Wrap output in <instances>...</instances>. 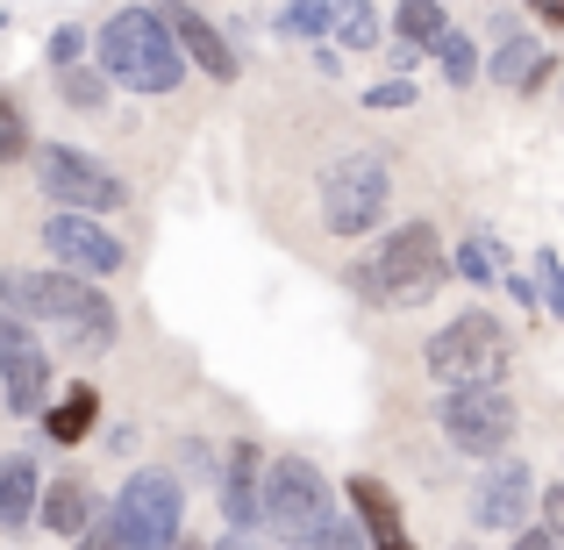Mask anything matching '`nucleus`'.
Wrapping results in <instances>:
<instances>
[{
	"label": "nucleus",
	"instance_id": "dca6fc26",
	"mask_svg": "<svg viewBox=\"0 0 564 550\" xmlns=\"http://www.w3.org/2000/svg\"><path fill=\"white\" fill-rule=\"evenodd\" d=\"M51 537H72L79 543L86 529H94V494H86V479H57V486H43V515H36Z\"/></svg>",
	"mask_w": 564,
	"mask_h": 550
},
{
	"label": "nucleus",
	"instance_id": "9b49d317",
	"mask_svg": "<svg viewBox=\"0 0 564 550\" xmlns=\"http://www.w3.org/2000/svg\"><path fill=\"white\" fill-rule=\"evenodd\" d=\"M529 508H543V486H536V472H529V457H500L479 479V494H471V522L508 529V537L529 529Z\"/></svg>",
	"mask_w": 564,
	"mask_h": 550
},
{
	"label": "nucleus",
	"instance_id": "39448f33",
	"mask_svg": "<svg viewBox=\"0 0 564 550\" xmlns=\"http://www.w3.org/2000/svg\"><path fill=\"white\" fill-rule=\"evenodd\" d=\"M393 201V165L386 151H344L322 165V229L329 236H372Z\"/></svg>",
	"mask_w": 564,
	"mask_h": 550
},
{
	"label": "nucleus",
	"instance_id": "9d476101",
	"mask_svg": "<svg viewBox=\"0 0 564 550\" xmlns=\"http://www.w3.org/2000/svg\"><path fill=\"white\" fill-rule=\"evenodd\" d=\"M43 250H51L65 272H86V279H108V272L129 265L122 236H115L100 215H72V207H51V222H43Z\"/></svg>",
	"mask_w": 564,
	"mask_h": 550
},
{
	"label": "nucleus",
	"instance_id": "a211bd4d",
	"mask_svg": "<svg viewBox=\"0 0 564 550\" xmlns=\"http://www.w3.org/2000/svg\"><path fill=\"white\" fill-rule=\"evenodd\" d=\"M486 72H494L508 94H529V86L551 79V51H543L536 36H508V43L494 51V65H486Z\"/></svg>",
	"mask_w": 564,
	"mask_h": 550
},
{
	"label": "nucleus",
	"instance_id": "f8f14e48",
	"mask_svg": "<svg viewBox=\"0 0 564 550\" xmlns=\"http://www.w3.org/2000/svg\"><path fill=\"white\" fill-rule=\"evenodd\" d=\"M221 515H229L236 537L264 529V451L258 443H229V457H221Z\"/></svg>",
	"mask_w": 564,
	"mask_h": 550
},
{
	"label": "nucleus",
	"instance_id": "f704fd0d",
	"mask_svg": "<svg viewBox=\"0 0 564 550\" xmlns=\"http://www.w3.org/2000/svg\"><path fill=\"white\" fill-rule=\"evenodd\" d=\"M508 550H557V537H551V529H543V522H536V529H522V537H514Z\"/></svg>",
	"mask_w": 564,
	"mask_h": 550
},
{
	"label": "nucleus",
	"instance_id": "6ab92c4d",
	"mask_svg": "<svg viewBox=\"0 0 564 550\" xmlns=\"http://www.w3.org/2000/svg\"><path fill=\"white\" fill-rule=\"evenodd\" d=\"M393 36L408 43V51L436 57V43L451 36V22H443V0H400V14H393Z\"/></svg>",
	"mask_w": 564,
	"mask_h": 550
},
{
	"label": "nucleus",
	"instance_id": "20e7f679",
	"mask_svg": "<svg viewBox=\"0 0 564 550\" xmlns=\"http://www.w3.org/2000/svg\"><path fill=\"white\" fill-rule=\"evenodd\" d=\"M514 365V336L500 315H486V308H471V315L443 322L436 336H429V371H436V386H500Z\"/></svg>",
	"mask_w": 564,
	"mask_h": 550
},
{
	"label": "nucleus",
	"instance_id": "2eb2a0df",
	"mask_svg": "<svg viewBox=\"0 0 564 550\" xmlns=\"http://www.w3.org/2000/svg\"><path fill=\"white\" fill-rule=\"evenodd\" d=\"M350 515L365 522V537H372V550H414L408 522H400V500L386 494L379 479H350Z\"/></svg>",
	"mask_w": 564,
	"mask_h": 550
},
{
	"label": "nucleus",
	"instance_id": "ddd939ff",
	"mask_svg": "<svg viewBox=\"0 0 564 550\" xmlns=\"http://www.w3.org/2000/svg\"><path fill=\"white\" fill-rule=\"evenodd\" d=\"M158 14L172 22V36H180V51H186L193 65L207 72V79H236V51H229V36H221V29L207 22L200 8H186V0H165Z\"/></svg>",
	"mask_w": 564,
	"mask_h": 550
},
{
	"label": "nucleus",
	"instance_id": "b1692460",
	"mask_svg": "<svg viewBox=\"0 0 564 550\" xmlns=\"http://www.w3.org/2000/svg\"><path fill=\"white\" fill-rule=\"evenodd\" d=\"M286 550H372V537H365L358 515H350V522L336 515V522H322L315 537H301V543H286Z\"/></svg>",
	"mask_w": 564,
	"mask_h": 550
},
{
	"label": "nucleus",
	"instance_id": "423d86ee",
	"mask_svg": "<svg viewBox=\"0 0 564 550\" xmlns=\"http://www.w3.org/2000/svg\"><path fill=\"white\" fill-rule=\"evenodd\" d=\"M322 522H336L322 465H307V457H272V465H264V529H272L279 543H301V537H315Z\"/></svg>",
	"mask_w": 564,
	"mask_h": 550
},
{
	"label": "nucleus",
	"instance_id": "412c9836",
	"mask_svg": "<svg viewBox=\"0 0 564 550\" xmlns=\"http://www.w3.org/2000/svg\"><path fill=\"white\" fill-rule=\"evenodd\" d=\"M451 272L465 279V287H508V258H500L494 236H465V244L451 250Z\"/></svg>",
	"mask_w": 564,
	"mask_h": 550
},
{
	"label": "nucleus",
	"instance_id": "f03ea898",
	"mask_svg": "<svg viewBox=\"0 0 564 550\" xmlns=\"http://www.w3.org/2000/svg\"><path fill=\"white\" fill-rule=\"evenodd\" d=\"M344 279H350V293H358L365 308H429L457 272H451V258H443L436 229H429V222H408V229L386 236L372 258L350 265Z\"/></svg>",
	"mask_w": 564,
	"mask_h": 550
},
{
	"label": "nucleus",
	"instance_id": "5701e85b",
	"mask_svg": "<svg viewBox=\"0 0 564 550\" xmlns=\"http://www.w3.org/2000/svg\"><path fill=\"white\" fill-rule=\"evenodd\" d=\"M436 65H443V79H451V86H457V94H465V86H471V79H479V43H471V36H465V29H451V36H443V43H436Z\"/></svg>",
	"mask_w": 564,
	"mask_h": 550
},
{
	"label": "nucleus",
	"instance_id": "72a5a7b5",
	"mask_svg": "<svg viewBox=\"0 0 564 550\" xmlns=\"http://www.w3.org/2000/svg\"><path fill=\"white\" fill-rule=\"evenodd\" d=\"M508 293H514L522 308H551V301H543V287H536V279H522V272H508Z\"/></svg>",
	"mask_w": 564,
	"mask_h": 550
},
{
	"label": "nucleus",
	"instance_id": "a878e982",
	"mask_svg": "<svg viewBox=\"0 0 564 550\" xmlns=\"http://www.w3.org/2000/svg\"><path fill=\"white\" fill-rule=\"evenodd\" d=\"M22 158H29V122H22V108L0 94V165H22Z\"/></svg>",
	"mask_w": 564,
	"mask_h": 550
},
{
	"label": "nucleus",
	"instance_id": "f257e3e1",
	"mask_svg": "<svg viewBox=\"0 0 564 550\" xmlns=\"http://www.w3.org/2000/svg\"><path fill=\"white\" fill-rule=\"evenodd\" d=\"M0 308L22 315V322H57L79 358H108L115 330H122L108 293L86 272H65V265H57V272H0Z\"/></svg>",
	"mask_w": 564,
	"mask_h": 550
},
{
	"label": "nucleus",
	"instance_id": "cd10ccee",
	"mask_svg": "<svg viewBox=\"0 0 564 550\" xmlns=\"http://www.w3.org/2000/svg\"><path fill=\"white\" fill-rule=\"evenodd\" d=\"M329 8H336V0H329ZM329 8H293V0H286V8H279V29H286V36H322V29H329Z\"/></svg>",
	"mask_w": 564,
	"mask_h": 550
},
{
	"label": "nucleus",
	"instance_id": "c756f323",
	"mask_svg": "<svg viewBox=\"0 0 564 550\" xmlns=\"http://www.w3.org/2000/svg\"><path fill=\"white\" fill-rule=\"evenodd\" d=\"M536 279H543V301H551V315H564V265H557V250H536Z\"/></svg>",
	"mask_w": 564,
	"mask_h": 550
},
{
	"label": "nucleus",
	"instance_id": "aec40b11",
	"mask_svg": "<svg viewBox=\"0 0 564 550\" xmlns=\"http://www.w3.org/2000/svg\"><path fill=\"white\" fill-rule=\"evenodd\" d=\"M94 414H100V393H94V386H65V400H57V408L43 414V436L72 451V443H79L86 429H94Z\"/></svg>",
	"mask_w": 564,
	"mask_h": 550
},
{
	"label": "nucleus",
	"instance_id": "f3484780",
	"mask_svg": "<svg viewBox=\"0 0 564 550\" xmlns=\"http://www.w3.org/2000/svg\"><path fill=\"white\" fill-rule=\"evenodd\" d=\"M43 515V486H36V465L22 451L0 465V529H29Z\"/></svg>",
	"mask_w": 564,
	"mask_h": 550
},
{
	"label": "nucleus",
	"instance_id": "393cba45",
	"mask_svg": "<svg viewBox=\"0 0 564 550\" xmlns=\"http://www.w3.org/2000/svg\"><path fill=\"white\" fill-rule=\"evenodd\" d=\"M57 86H65V100H72V108H86V115H94L100 108V100H108V72H86V65H72V72H57Z\"/></svg>",
	"mask_w": 564,
	"mask_h": 550
},
{
	"label": "nucleus",
	"instance_id": "58836bf2",
	"mask_svg": "<svg viewBox=\"0 0 564 550\" xmlns=\"http://www.w3.org/2000/svg\"><path fill=\"white\" fill-rule=\"evenodd\" d=\"M172 550H193V543H186V537H180V543H172Z\"/></svg>",
	"mask_w": 564,
	"mask_h": 550
},
{
	"label": "nucleus",
	"instance_id": "2f4dec72",
	"mask_svg": "<svg viewBox=\"0 0 564 550\" xmlns=\"http://www.w3.org/2000/svg\"><path fill=\"white\" fill-rule=\"evenodd\" d=\"M543 529H551V537L564 543V479H557V486H543Z\"/></svg>",
	"mask_w": 564,
	"mask_h": 550
},
{
	"label": "nucleus",
	"instance_id": "e433bc0d",
	"mask_svg": "<svg viewBox=\"0 0 564 550\" xmlns=\"http://www.w3.org/2000/svg\"><path fill=\"white\" fill-rule=\"evenodd\" d=\"M215 550H258V543H250V537H236V529H229V537H221Z\"/></svg>",
	"mask_w": 564,
	"mask_h": 550
},
{
	"label": "nucleus",
	"instance_id": "c9c22d12",
	"mask_svg": "<svg viewBox=\"0 0 564 550\" xmlns=\"http://www.w3.org/2000/svg\"><path fill=\"white\" fill-rule=\"evenodd\" d=\"M529 8H536V14H543L551 29H564V0H529Z\"/></svg>",
	"mask_w": 564,
	"mask_h": 550
},
{
	"label": "nucleus",
	"instance_id": "4be33fe9",
	"mask_svg": "<svg viewBox=\"0 0 564 550\" xmlns=\"http://www.w3.org/2000/svg\"><path fill=\"white\" fill-rule=\"evenodd\" d=\"M329 36H336V43H350V51H372V43H379V14H372V0H336V8H329Z\"/></svg>",
	"mask_w": 564,
	"mask_h": 550
},
{
	"label": "nucleus",
	"instance_id": "473e14b6",
	"mask_svg": "<svg viewBox=\"0 0 564 550\" xmlns=\"http://www.w3.org/2000/svg\"><path fill=\"white\" fill-rule=\"evenodd\" d=\"M14 344H29V322H22V315H8V308H0V358H8Z\"/></svg>",
	"mask_w": 564,
	"mask_h": 550
},
{
	"label": "nucleus",
	"instance_id": "6e6552de",
	"mask_svg": "<svg viewBox=\"0 0 564 550\" xmlns=\"http://www.w3.org/2000/svg\"><path fill=\"white\" fill-rule=\"evenodd\" d=\"M36 186L51 193V207H72V215H115L129 201L122 172H108L94 151H72V143H43L36 151Z\"/></svg>",
	"mask_w": 564,
	"mask_h": 550
},
{
	"label": "nucleus",
	"instance_id": "4468645a",
	"mask_svg": "<svg viewBox=\"0 0 564 550\" xmlns=\"http://www.w3.org/2000/svg\"><path fill=\"white\" fill-rule=\"evenodd\" d=\"M0 393H8V414H43V400H51V358L36 344H14L0 358Z\"/></svg>",
	"mask_w": 564,
	"mask_h": 550
},
{
	"label": "nucleus",
	"instance_id": "7ed1b4c3",
	"mask_svg": "<svg viewBox=\"0 0 564 550\" xmlns=\"http://www.w3.org/2000/svg\"><path fill=\"white\" fill-rule=\"evenodd\" d=\"M94 57L122 94H172L180 72L193 65L158 8H115L108 22H100V36H94Z\"/></svg>",
	"mask_w": 564,
	"mask_h": 550
},
{
	"label": "nucleus",
	"instance_id": "7c9ffc66",
	"mask_svg": "<svg viewBox=\"0 0 564 550\" xmlns=\"http://www.w3.org/2000/svg\"><path fill=\"white\" fill-rule=\"evenodd\" d=\"M79 550H122V522H115V508H108V515H100V522L79 537Z\"/></svg>",
	"mask_w": 564,
	"mask_h": 550
},
{
	"label": "nucleus",
	"instance_id": "bb28decb",
	"mask_svg": "<svg viewBox=\"0 0 564 550\" xmlns=\"http://www.w3.org/2000/svg\"><path fill=\"white\" fill-rule=\"evenodd\" d=\"M43 51H51V72H72V65H86V29H51V43H43Z\"/></svg>",
	"mask_w": 564,
	"mask_h": 550
},
{
	"label": "nucleus",
	"instance_id": "4c0bfd02",
	"mask_svg": "<svg viewBox=\"0 0 564 550\" xmlns=\"http://www.w3.org/2000/svg\"><path fill=\"white\" fill-rule=\"evenodd\" d=\"M293 8H329V0H293Z\"/></svg>",
	"mask_w": 564,
	"mask_h": 550
},
{
	"label": "nucleus",
	"instance_id": "0eeeda50",
	"mask_svg": "<svg viewBox=\"0 0 564 550\" xmlns=\"http://www.w3.org/2000/svg\"><path fill=\"white\" fill-rule=\"evenodd\" d=\"M115 522H122V550H172L186 522V486L172 472H129L115 494Z\"/></svg>",
	"mask_w": 564,
	"mask_h": 550
},
{
	"label": "nucleus",
	"instance_id": "c85d7f7f",
	"mask_svg": "<svg viewBox=\"0 0 564 550\" xmlns=\"http://www.w3.org/2000/svg\"><path fill=\"white\" fill-rule=\"evenodd\" d=\"M365 108L372 115H393V108H414V79H379L372 94H365Z\"/></svg>",
	"mask_w": 564,
	"mask_h": 550
},
{
	"label": "nucleus",
	"instance_id": "1a4fd4ad",
	"mask_svg": "<svg viewBox=\"0 0 564 550\" xmlns=\"http://www.w3.org/2000/svg\"><path fill=\"white\" fill-rule=\"evenodd\" d=\"M436 429L451 436V451L465 457H500L514 443V400L500 386H443Z\"/></svg>",
	"mask_w": 564,
	"mask_h": 550
}]
</instances>
